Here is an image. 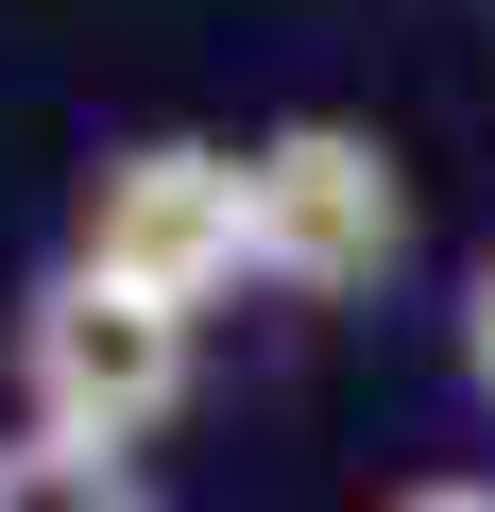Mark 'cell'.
<instances>
[{"label":"cell","instance_id":"cell-3","mask_svg":"<svg viewBox=\"0 0 495 512\" xmlns=\"http://www.w3.org/2000/svg\"><path fill=\"white\" fill-rule=\"evenodd\" d=\"M239 154H257V291H291V308H359V291L410 274V154H393L376 120L291 103V120H257Z\"/></svg>","mask_w":495,"mask_h":512},{"label":"cell","instance_id":"cell-2","mask_svg":"<svg viewBox=\"0 0 495 512\" xmlns=\"http://www.w3.org/2000/svg\"><path fill=\"white\" fill-rule=\"evenodd\" d=\"M0 359H18V427H69V444H154L188 393H205V325L86 274V256H52V274L18 291V325H0Z\"/></svg>","mask_w":495,"mask_h":512},{"label":"cell","instance_id":"cell-5","mask_svg":"<svg viewBox=\"0 0 495 512\" xmlns=\"http://www.w3.org/2000/svg\"><path fill=\"white\" fill-rule=\"evenodd\" d=\"M444 359H461V393L495 410V256H461V308H444Z\"/></svg>","mask_w":495,"mask_h":512},{"label":"cell","instance_id":"cell-1","mask_svg":"<svg viewBox=\"0 0 495 512\" xmlns=\"http://www.w3.org/2000/svg\"><path fill=\"white\" fill-rule=\"evenodd\" d=\"M69 256L154 308H239L257 291V154L239 137H103L69 188Z\"/></svg>","mask_w":495,"mask_h":512},{"label":"cell","instance_id":"cell-6","mask_svg":"<svg viewBox=\"0 0 495 512\" xmlns=\"http://www.w3.org/2000/svg\"><path fill=\"white\" fill-rule=\"evenodd\" d=\"M376 512H495V478H478V461H427V478H393Z\"/></svg>","mask_w":495,"mask_h":512},{"label":"cell","instance_id":"cell-4","mask_svg":"<svg viewBox=\"0 0 495 512\" xmlns=\"http://www.w3.org/2000/svg\"><path fill=\"white\" fill-rule=\"evenodd\" d=\"M0 512H154V478L120 444H69V427H18L0 444Z\"/></svg>","mask_w":495,"mask_h":512}]
</instances>
